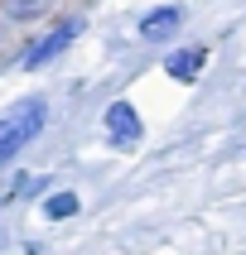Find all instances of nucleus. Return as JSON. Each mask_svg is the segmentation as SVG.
<instances>
[{
  "label": "nucleus",
  "instance_id": "1",
  "mask_svg": "<svg viewBox=\"0 0 246 255\" xmlns=\"http://www.w3.org/2000/svg\"><path fill=\"white\" fill-rule=\"evenodd\" d=\"M43 121H48L43 97H24V101H14V106L0 111V169H5V164L43 130Z\"/></svg>",
  "mask_w": 246,
  "mask_h": 255
},
{
  "label": "nucleus",
  "instance_id": "2",
  "mask_svg": "<svg viewBox=\"0 0 246 255\" xmlns=\"http://www.w3.org/2000/svg\"><path fill=\"white\" fill-rule=\"evenodd\" d=\"M77 34H82V19H77V14H72V19H63V24H53V29H48V34H43V39L24 53V68H43V63H48V58H58L72 39H77Z\"/></svg>",
  "mask_w": 246,
  "mask_h": 255
},
{
  "label": "nucleus",
  "instance_id": "3",
  "mask_svg": "<svg viewBox=\"0 0 246 255\" xmlns=\"http://www.w3.org/2000/svg\"><path fill=\"white\" fill-rule=\"evenodd\" d=\"M145 126H140V116H135V106L130 101H111L106 106V140L116 144V149H130V144H140Z\"/></svg>",
  "mask_w": 246,
  "mask_h": 255
},
{
  "label": "nucleus",
  "instance_id": "4",
  "mask_svg": "<svg viewBox=\"0 0 246 255\" xmlns=\"http://www.w3.org/2000/svg\"><path fill=\"white\" fill-rule=\"evenodd\" d=\"M203 63H208V53H203V48H179V53H169L164 72H169V77H179V82H193Z\"/></svg>",
  "mask_w": 246,
  "mask_h": 255
},
{
  "label": "nucleus",
  "instance_id": "5",
  "mask_svg": "<svg viewBox=\"0 0 246 255\" xmlns=\"http://www.w3.org/2000/svg\"><path fill=\"white\" fill-rule=\"evenodd\" d=\"M174 29H179V10H174V5L150 10V14L140 19V34H145V39H164V34H174Z\"/></svg>",
  "mask_w": 246,
  "mask_h": 255
},
{
  "label": "nucleus",
  "instance_id": "6",
  "mask_svg": "<svg viewBox=\"0 0 246 255\" xmlns=\"http://www.w3.org/2000/svg\"><path fill=\"white\" fill-rule=\"evenodd\" d=\"M77 193H53V198H43V217L48 222H68V217H77Z\"/></svg>",
  "mask_w": 246,
  "mask_h": 255
},
{
  "label": "nucleus",
  "instance_id": "7",
  "mask_svg": "<svg viewBox=\"0 0 246 255\" xmlns=\"http://www.w3.org/2000/svg\"><path fill=\"white\" fill-rule=\"evenodd\" d=\"M24 5H34V0H24Z\"/></svg>",
  "mask_w": 246,
  "mask_h": 255
}]
</instances>
